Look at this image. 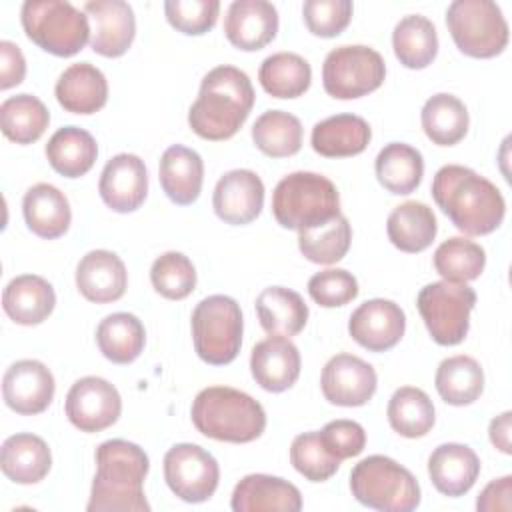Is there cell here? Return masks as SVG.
<instances>
[{
    "instance_id": "cell-1",
    "label": "cell",
    "mask_w": 512,
    "mask_h": 512,
    "mask_svg": "<svg viewBox=\"0 0 512 512\" xmlns=\"http://www.w3.org/2000/svg\"><path fill=\"white\" fill-rule=\"evenodd\" d=\"M432 198L450 222L468 236L494 232L506 216L502 192L488 178L460 164H446L434 174Z\"/></svg>"
},
{
    "instance_id": "cell-2",
    "label": "cell",
    "mask_w": 512,
    "mask_h": 512,
    "mask_svg": "<svg viewBox=\"0 0 512 512\" xmlns=\"http://www.w3.org/2000/svg\"><path fill=\"white\" fill-rule=\"evenodd\" d=\"M88 512H148L144 480L150 470L146 452L128 440L112 438L96 448Z\"/></svg>"
},
{
    "instance_id": "cell-3",
    "label": "cell",
    "mask_w": 512,
    "mask_h": 512,
    "mask_svg": "<svg viewBox=\"0 0 512 512\" xmlns=\"http://www.w3.org/2000/svg\"><path fill=\"white\" fill-rule=\"evenodd\" d=\"M254 100V86L246 72L230 64L216 66L200 82L198 98L188 110V124L204 140H228L250 116Z\"/></svg>"
},
{
    "instance_id": "cell-4",
    "label": "cell",
    "mask_w": 512,
    "mask_h": 512,
    "mask_svg": "<svg viewBox=\"0 0 512 512\" xmlns=\"http://www.w3.org/2000/svg\"><path fill=\"white\" fill-rule=\"evenodd\" d=\"M192 424L218 442L246 444L266 430V412L250 394L230 386H208L192 402Z\"/></svg>"
},
{
    "instance_id": "cell-5",
    "label": "cell",
    "mask_w": 512,
    "mask_h": 512,
    "mask_svg": "<svg viewBox=\"0 0 512 512\" xmlns=\"http://www.w3.org/2000/svg\"><path fill=\"white\" fill-rule=\"evenodd\" d=\"M272 214L282 228L306 230L340 214V194L332 180L316 172H292L272 192Z\"/></svg>"
},
{
    "instance_id": "cell-6",
    "label": "cell",
    "mask_w": 512,
    "mask_h": 512,
    "mask_svg": "<svg viewBox=\"0 0 512 512\" xmlns=\"http://www.w3.org/2000/svg\"><path fill=\"white\" fill-rule=\"evenodd\" d=\"M350 490L360 504L380 512H412L422 498L414 474L382 454H372L352 468Z\"/></svg>"
},
{
    "instance_id": "cell-7",
    "label": "cell",
    "mask_w": 512,
    "mask_h": 512,
    "mask_svg": "<svg viewBox=\"0 0 512 512\" xmlns=\"http://www.w3.org/2000/svg\"><path fill=\"white\" fill-rule=\"evenodd\" d=\"M20 22L28 40L60 58L78 54L92 34L88 14L66 0H26Z\"/></svg>"
},
{
    "instance_id": "cell-8",
    "label": "cell",
    "mask_w": 512,
    "mask_h": 512,
    "mask_svg": "<svg viewBox=\"0 0 512 512\" xmlns=\"http://www.w3.org/2000/svg\"><path fill=\"white\" fill-rule=\"evenodd\" d=\"M194 350L200 360L212 366L230 364L242 346V310L224 294H212L196 304L190 318Z\"/></svg>"
},
{
    "instance_id": "cell-9",
    "label": "cell",
    "mask_w": 512,
    "mask_h": 512,
    "mask_svg": "<svg viewBox=\"0 0 512 512\" xmlns=\"http://www.w3.org/2000/svg\"><path fill=\"white\" fill-rule=\"evenodd\" d=\"M446 26L456 48L470 58H494L508 46V22L492 0H454Z\"/></svg>"
},
{
    "instance_id": "cell-10",
    "label": "cell",
    "mask_w": 512,
    "mask_h": 512,
    "mask_svg": "<svg viewBox=\"0 0 512 512\" xmlns=\"http://www.w3.org/2000/svg\"><path fill=\"white\" fill-rule=\"evenodd\" d=\"M476 292L466 282L440 280L426 284L416 298L418 312L430 338L440 346L460 344L470 330Z\"/></svg>"
},
{
    "instance_id": "cell-11",
    "label": "cell",
    "mask_w": 512,
    "mask_h": 512,
    "mask_svg": "<svg viewBox=\"0 0 512 512\" xmlns=\"http://www.w3.org/2000/svg\"><path fill=\"white\" fill-rule=\"evenodd\" d=\"M386 64L378 50L364 44H346L328 52L322 66V84L336 100L362 98L382 86Z\"/></svg>"
},
{
    "instance_id": "cell-12",
    "label": "cell",
    "mask_w": 512,
    "mask_h": 512,
    "mask_svg": "<svg viewBox=\"0 0 512 512\" xmlns=\"http://www.w3.org/2000/svg\"><path fill=\"white\" fill-rule=\"evenodd\" d=\"M164 480L174 496L184 502H206L218 488L220 468L216 458L198 444H174L164 454Z\"/></svg>"
},
{
    "instance_id": "cell-13",
    "label": "cell",
    "mask_w": 512,
    "mask_h": 512,
    "mask_svg": "<svg viewBox=\"0 0 512 512\" xmlns=\"http://www.w3.org/2000/svg\"><path fill=\"white\" fill-rule=\"evenodd\" d=\"M66 416L80 432H102L116 424L122 412V398L114 384L100 376L76 380L64 402Z\"/></svg>"
},
{
    "instance_id": "cell-14",
    "label": "cell",
    "mask_w": 512,
    "mask_h": 512,
    "mask_svg": "<svg viewBox=\"0 0 512 512\" xmlns=\"http://www.w3.org/2000/svg\"><path fill=\"white\" fill-rule=\"evenodd\" d=\"M378 376L372 364L354 354L332 356L320 376V388L324 398L336 406H364L376 392Z\"/></svg>"
},
{
    "instance_id": "cell-15",
    "label": "cell",
    "mask_w": 512,
    "mask_h": 512,
    "mask_svg": "<svg viewBox=\"0 0 512 512\" xmlns=\"http://www.w3.org/2000/svg\"><path fill=\"white\" fill-rule=\"evenodd\" d=\"M404 330V310L386 298L366 300L348 320V334L368 352H386L394 348L402 340Z\"/></svg>"
},
{
    "instance_id": "cell-16",
    "label": "cell",
    "mask_w": 512,
    "mask_h": 512,
    "mask_svg": "<svg viewBox=\"0 0 512 512\" xmlns=\"http://www.w3.org/2000/svg\"><path fill=\"white\" fill-rule=\"evenodd\" d=\"M54 390V376L40 360H18L8 366L2 378L6 406L22 416L44 412L54 400Z\"/></svg>"
},
{
    "instance_id": "cell-17",
    "label": "cell",
    "mask_w": 512,
    "mask_h": 512,
    "mask_svg": "<svg viewBox=\"0 0 512 512\" xmlns=\"http://www.w3.org/2000/svg\"><path fill=\"white\" fill-rule=\"evenodd\" d=\"M98 192L102 202L118 214L138 210L148 194V172L144 160L128 152L112 156L100 174Z\"/></svg>"
},
{
    "instance_id": "cell-18",
    "label": "cell",
    "mask_w": 512,
    "mask_h": 512,
    "mask_svg": "<svg viewBox=\"0 0 512 512\" xmlns=\"http://www.w3.org/2000/svg\"><path fill=\"white\" fill-rule=\"evenodd\" d=\"M212 206L216 216L232 226H244L256 220L264 206V182L246 168H236L220 176L214 186Z\"/></svg>"
},
{
    "instance_id": "cell-19",
    "label": "cell",
    "mask_w": 512,
    "mask_h": 512,
    "mask_svg": "<svg viewBox=\"0 0 512 512\" xmlns=\"http://www.w3.org/2000/svg\"><path fill=\"white\" fill-rule=\"evenodd\" d=\"M92 20L90 46L104 58H118L128 52L136 36L134 10L124 0H94L84 4Z\"/></svg>"
},
{
    "instance_id": "cell-20",
    "label": "cell",
    "mask_w": 512,
    "mask_h": 512,
    "mask_svg": "<svg viewBox=\"0 0 512 512\" xmlns=\"http://www.w3.org/2000/svg\"><path fill=\"white\" fill-rule=\"evenodd\" d=\"M278 32V12L266 0H234L224 18V34L232 46L256 52L268 46Z\"/></svg>"
},
{
    "instance_id": "cell-21",
    "label": "cell",
    "mask_w": 512,
    "mask_h": 512,
    "mask_svg": "<svg viewBox=\"0 0 512 512\" xmlns=\"http://www.w3.org/2000/svg\"><path fill=\"white\" fill-rule=\"evenodd\" d=\"M302 358L298 346L284 336H268L260 340L250 354V372L266 392H284L292 388L300 376Z\"/></svg>"
},
{
    "instance_id": "cell-22",
    "label": "cell",
    "mask_w": 512,
    "mask_h": 512,
    "mask_svg": "<svg viewBox=\"0 0 512 512\" xmlns=\"http://www.w3.org/2000/svg\"><path fill=\"white\" fill-rule=\"evenodd\" d=\"M126 286V266L122 258L110 250H90L76 266V288L90 302H116L124 296Z\"/></svg>"
},
{
    "instance_id": "cell-23",
    "label": "cell",
    "mask_w": 512,
    "mask_h": 512,
    "mask_svg": "<svg viewBox=\"0 0 512 512\" xmlns=\"http://www.w3.org/2000/svg\"><path fill=\"white\" fill-rule=\"evenodd\" d=\"M230 506L234 512H298L302 494L284 478L248 474L234 486Z\"/></svg>"
},
{
    "instance_id": "cell-24",
    "label": "cell",
    "mask_w": 512,
    "mask_h": 512,
    "mask_svg": "<svg viewBox=\"0 0 512 512\" xmlns=\"http://www.w3.org/2000/svg\"><path fill=\"white\" fill-rule=\"evenodd\" d=\"M480 474V458L466 444H440L428 458V476L434 488L450 498L466 494Z\"/></svg>"
},
{
    "instance_id": "cell-25",
    "label": "cell",
    "mask_w": 512,
    "mask_h": 512,
    "mask_svg": "<svg viewBox=\"0 0 512 512\" xmlns=\"http://www.w3.org/2000/svg\"><path fill=\"white\" fill-rule=\"evenodd\" d=\"M158 178L170 202L188 206L200 196L204 182V162L196 150L174 144L166 148L160 158Z\"/></svg>"
},
{
    "instance_id": "cell-26",
    "label": "cell",
    "mask_w": 512,
    "mask_h": 512,
    "mask_svg": "<svg viewBox=\"0 0 512 512\" xmlns=\"http://www.w3.org/2000/svg\"><path fill=\"white\" fill-rule=\"evenodd\" d=\"M54 94L66 112L94 114L108 102V82L94 64L78 62L60 74Z\"/></svg>"
},
{
    "instance_id": "cell-27",
    "label": "cell",
    "mask_w": 512,
    "mask_h": 512,
    "mask_svg": "<svg viewBox=\"0 0 512 512\" xmlns=\"http://www.w3.org/2000/svg\"><path fill=\"white\" fill-rule=\"evenodd\" d=\"M56 306L52 284L36 274L12 278L2 292V308L6 316L20 326L42 324Z\"/></svg>"
},
{
    "instance_id": "cell-28",
    "label": "cell",
    "mask_w": 512,
    "mask_h": 512,
    "mask_svg": "<svg viewBox=\"0 0 512 512\" xmlns=\"http://www.w3.org/2000/svg\"><path fill=\"white\" fill-rule=\"evenodd\" d=\"M26 226L44 240L60 238L68 232L72 210L66 194L52 184L40 182L26 190L22 198Z\"/></svg>"
},
{
    "instance_id": "cell-29",
    "label": "cell",
    "mask_w": 512,
    "mask_h": 512,
    "mask_svg": "<svg viewBox=\"0 0 512 512\" xmlns=\"http://www.w3.org/2000/svg\"><path fill=\"white\" fill-rule=\"evenodd\" d=\"M370 124L356 114H336L314 124L310 144L324 158H348L370 144Z\"/></svg>"
},
{
    "instance_id": "cell-30",
    "label": "cell",
    "mask_w": 512,
    "mask_h": 512,
    "mask_svg": "<svg viewBox=\"0 0 512 512\" xmlns=\"http://www.w3.org/2000/svg\"><path fill=\"white\" fill-rule=\"evenodd\" d=\"M0 468L4 476L16 484H36L50 472L52 454L40 436L18 432L4 440L0 448Z\"/></svg>"
},
{
    "instance_id": "cell-31",
    "label": "cell",
    "mask_w": 512,
    "mask_h": 512,
    "mask_svg": "<svg viewBox=\"0 0 512 512\" xmlns=\"http://www.w3.org/2000/svg\"><path fill=\"white\" fill-rule=\"evenodd\" d=\"M256 314L268 336H296L308 322L304 298L284 286H268L256 298Z\"/></svg>"
},
{
    "instance_id": "cell-32",
    "label": "cell",
    "mask_w": 512,
    "mask_h": 512,
    "mask_svg": "<svg viewBox=\"0 0 512 512\" xmlns=\"http://www.w3.org/2000/svg\"><path fill=\"white\" fill-rule=\"evenodd\" d=\"M438 232V222L430 206L408 200L396 206L386 220V234L392 246L402 252L418 254L426 250Z\"/></svg>"
},
{
    "instance_id": "cell-33",
    "label": "cell",
    "mask_w": 512,
    "mask_h": 512,
    "mask_svg": "<svg viewBox=\"0 0 512 512\" xmlns=\"http://www.w3.org/2000/svg\"><path fill=\"white\" fill-rule=\"evenodd\" d=\"M44 152L58 174L64 178H80L94 166L98 144L84 128L64 126L50 136Z\"/></svg>"
},
{
    "instance_id": "cell-34",
    "label": "cell",
    "mask_w": 512,
    "mask_h": 512,
    "mask_svg": "<svg viewBox=\"0 0 512 512\" xmlns=\"http://www.w3.org/2000/svg\"><path fill=\"white\" fill-rule=\"evenodd\" d=\"M376 178L390 194L406 196L414 192L424 176V158L420 150L404 142L386 144L374 162Z\"/></svg>"
},
{
    "instance_id": "cell-35",
    "label": "cell",
    "mask_w": 512,
    "mask_h": 512,
    "mask_svg": "<svg viewBox=\"0 0 512 512\" xmlns=\"http://www.w3.org/2000/svg\"><path fill=\"white\" fill-rule=\"evenodd\" d=\"M96 344L106 360L114 364H130L144 350V324L130 312L108 314L96 328Z\"/></svg>"
},
{
    "instance_id": "cell-36",
    "label": "cell",
    "mask_w": 512,
    "mask_h": 512,
    "mask_svg": "<svg viewBox=\"0 0 512 512\" xmlns=\"http://www.w3.org/2000/svg\"><path fill=\"white\" fill-rule=\"evenodd\" d=\"M422 130L438 146L458 144L470 126V116L466 104L454 94H434L430 96L420 112Z\"/></svg>"
},
{
    "instance_id": "cell-37",
    "label": "cell",
    "mask_w": 512,
    "mask_h": 512,
    "mask_svg": "<svg viewBox=\"0 0 512 512\" xmlns=\"http://www.w3.org/2000/svg\"><path fill=\"white\" fill-rule=\"evenodd\" d=\"M392 48L402 66L422 70L430 66L438 54L436 26L422 14H408L394 26Z\"/></svg>"
},
{
    "instance_id": "cell-38",
    "label": "cell",
    "mask_w": 512,
    "mask_h": 512,
    "mask_svg": "<svg viewBox=\"0 0 512 512\" xmlns=\"http://www.w3.org/2000/svg\"><path fill=\"white\" fill-rule=\"evenodd\" d=\"M434 386L450 406H468L484 392V370L472 356H450L438 364Z\"/></svg>"
},
{
    "instance_id": "cell-39",
    "label": "cell",
    "mask_w": 512,
    "mask_h": 512,
    "mask_svg": "<svg viewBox=\"0 0 512 512\" xmlns=\"http://www.w3.org/2000/svg\"><path fill=\"white\" fill-rule=\"evenodd\" d=\"M258 80L272 98H298L310 88L312 68L300 54L276 52L264 58Z\"/></svg>"
},
{
    "instance_id": "cell-40",
    "label": "cell",
    "mask_w": 512,
    "mask_h": 512,
    "mask_svg": "<svg viewBox=\"0 0 512 512\" xmlns=\"http://www.w3.org/2000/svg\"><path fill=\"white\" fill-rule=\"evenodd\" d=\"M48 124V108L32 94H16L0 104L2 134L16 144H32L40 140Z\"/></svg>"
},
{
    "instance_id": "cell-41",
    "label": "cell",
    "mask_w": 512,
    "mask_h": 512,
    "mask_svg": "<svg viewBox=\"0 0 512 512\" xmlns=\"http://www.w3.org/2000/svg\"><path fill=\"white\" fill-rule=\"evenodd\" d=\"M304 128L302 122L284 110H266L252 124L256 148L270 158H288L300 152Z\"/></svg>"
},
{
    "instance_id": "cell-42",
    "label": "cell",
    "mask_w": 512,
    "mask_h": 512,
    "mask_svg": "<svg viewBox=\"0 0 512 512\" xmlns=\"http://www.w3.org/2000/svg\"><path fill=\"white\" fill-rule=\"evenodd\" d=\"M386 416L392 430L404 438H422L436 422V410L430 396L416 386L398 388L388 400Z\"/></svg>"
},
{
    "instance_id": "cell-43",
    "label": "cell",
    "mask_w": 512,
    "mask_h": 512,
    "mask_svg": "<svg viewBox=\"0 0 512 512\" xmlns=\"http://www.w3.org/2000/svg\"><path fill=\"white\" fill-rule=\"evenodd\" d=\"M352 242V228L348 218L340 212L332 220L298 232V248L302 256L314 264L340 262Z\"/></svg>"
},
{
    "instance_id": "cell-44",
    "label": "cell",
    "mask_w": 512,
    "mask_h": 512,
    "mask_svg": "<svg viewBox=\"0 0 512 512\" xmlns=\"http://www.w3.org/2000/svg\"><path fill=\"white\" fill-rule=\"evenodd\" d=\"M436 272L450 282H472L480 278L486 266V252L474 240L452 236L434 250Z\"/></svg>"
},
{
    "instance_id": "cell-45",
    "label": "cell",
    "mask_w": 512,
    "mask_h": 512,
    "mask_svg": "<svg viewBox=\"0 0 512 512\" xmlns=\"http://www.w3.org/2000/svg\"><path fill=\"white\" fill-rule=\"evenodd\" d=\"M150 282L160 296L184 300L196 288V268L186 254L170 250L152 262Z\"/></svg>"
},
{
    "instance_id": "cell-46",
    "label": "cell",
    "mask_w": 512,
    "mask_h": 512,
    "mask_svg": "<svg viewBox=\"0 0 512 512\" xmlns=\"http://www.w3.org/2000/svg\"><path fill=\"white\" fill-rule=\"evenodd\" d=\"M290 462L294 470L310 482H326L340 468V460L326 450L320 432L316 430L298 434L292 440Z\"/></svg>"
},
{
    "instance_id": "cell-47",
    "label": "cell",
    "mask_w": 512,
    "mask_h": 512,
    "mask_svg": "<svg viewBox=\"0 0 512 512\" xmlns=\"http://www.w3.org/2000/svg\"><path fill=\"white\" fill-rule=\"evenodd\" d=\"M220 12L218 0H166L164 14L172 28L188 36H200L214 28Z\"/></svg>"
},
{
    "instance_id": "cell-48",
    "label": "cell",
    "mask_w": 512,
    "mask_h": 512,
    "mask_svg": "<svg viewBox=\"0 0 512 512\" xmlns=\"http://www.w3.org/2000/svg\"><path fill=\"white\" fill-rule=\"evenodd\" d=\"M352 12L350 0H306L302 6L306 28L320 38L342 34L352 20Z\"/></svg>"
},
{
    "instance_id": "cell-49",
    "label": "cell",
    "mask_w": 512,
    "mask_h": 512,
    "mask_svg": "<svg viewBox=\"0 0 512 512\" xmlns=\"http://www.w3.org/2000/svg\"><path fill=\"white\" fill-rule=\"evenodd\" d=\"M308 294L322 308H338L358 296V280L344 268H328L308 280Z\"/></svg>"
},
{
    "instance_id": "cell-50",
    "label": "cell",
    "mask_w": 512,
    "mask_h": 512,
    "mask_svg": "<svg viewBox=\"0 0 512 512\" xmlns=\"http://www.w3.org/2000/svg\"><path fill=\"white\" fill-rule=\"evenodd\" d=\"M320 438L326 450L340 462L352 456H358L366 446V432L354 420H332L320 430Z\"/></svg>"
},
{
    "instance_id": "cell-51",
    "label": "cell",
    "mask_w": 512,
    "mask_h": 512,
    "mask_svg": "<svg viewBox=\"0 0 512 512\" xmlns=\"http://www.w3.org/2000/svg\"><path fill=\"white\" fill-rule=\"evenodd\" d=\"M26 76V58L22 50L10 42H0V90L18 86Z\"/></svg>"
},
{
    "instance_id": "cell-52",
    "label": "cell",
    "mask_w": 512,
    "mask_h": 512,
    "mask_svg": "<svg viewBox=\"0 0 512 512\" xmlns=\"http://www.w3.org/2000/svg\"><path fill=\"white\" fill-rule=\"evenodd\" d=\"M478 512H510L512 510V476L492 480L484 486L476 500Z\"/></svg>"
},
{
    "instance_id": "cell-53",
    "label": "cell",
    "mask_w": 512,
    "mask_h": 512,
    "mask_svg": "<svg viewBox=\"0 0 512 512\" xmlns=\"http://www.w3.org/2000/svg\"><path fill=\"white\" fill-rule=\"evenodd\" d=\"M510 430H512V412L506 410L500 416L490 420L488 426V436L490 442L496 450H500L502 454H512V440H510Z\"/></svg>"
}]
</instances>
